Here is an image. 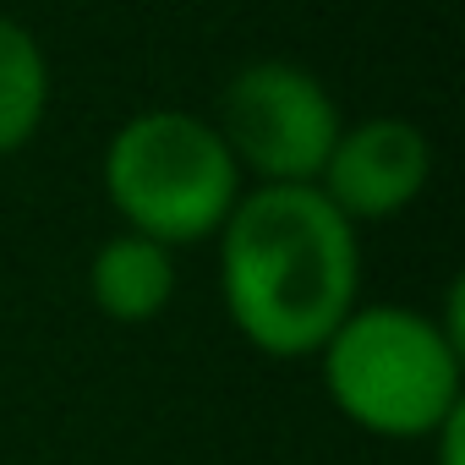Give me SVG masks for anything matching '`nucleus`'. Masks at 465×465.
<instances>
[{
	"instance_id": "f257e3e1",
	"label": "nucleus",
	"mask_w": 465,
	"mask_h": 465,
	"mask_svg": "<svg viewBox=\"0 0 465 465\" xmlns=\"http://www.w3.org/2000/svg\"><path fill=\"white\" fill-rule=\"evenodd\" d=\"M356 224L318 186H258L219 224L224 307L263 356H318L356 312Z\"/></svg>"
},
{
	"instance_id": "f03ea898",
	"label": "nucleus",
	"mask_w": 465,
	"mask_h": 465,
	"mask_svg": "<svg viewBox=\"0 0 465 465\" xmlns=\"http://www.w3.org/2000/svg\"><path fill=\"white\" fill-rule=\"evenodd\" d=\"M318 356L334 405L378 438H432L460 411V345L411 307L351 312Z\"/></svg>"
},
{
	"instance_id": "7ed1b4c3",
	"label": "nucleus",
	"mask_w": 465,
	"mask_h": 465,
	"mask_svg": "<svg viewBox=\"0 0 465 465\" xmlns=\"http://www.w3.org/2000/svg\"><path fill=\"white\" fill-rule=\"evenodd\" d=\"M104 192L137 236L186 247L230 219L242 197V164L203 115L143 110L104 148Z\"/></svg>"
},
{
	"instance_id": "20e7f679",
	"label": "nucleus",
	"mask_w": 465,
	"mask_h": 465,
	"mask_svg": "<svg viewBox=\"0 0 465 465\" xmlns=\"http://www.w3.org/2000/svg\"><path fill=\"white\" fill-rule=\"evenodd\" d=\"M224 148L242 170L263 175V186H312L334 137L340 104L334 94L291 61H252L224 88Z\"/></svg>"
},
{
	"instance_id": "39448f33",
	"label": "nucleus",
	"mask_w": 465,
	"mask_h": 465,
	"mask_svg": "<svg viewBox=\"0 0 465 465\" xmlns=\"http://www.w3.org/2000/svg\"><path fill=\"white\" fill-rule=\"evenodd\" d=\"M427 175H432L427 132L400 115H378L361 126H340L312 186L356 224V219H389V213L411 208L421 197Z\"/></svg>"
},
{
	"instance_id": "423d86ee",
	"label": "nucleus",
	"mask_w": 465,
	"mask_h": 465,
	"mask_svg": "<svg viewBox=\"0 0 465 465\" xmlns=\"http://www.w3.org/2000/svg\"><path fill=\"white\" fill-rule=\"evenodd\" d=\"M88 291H94V302H99L104 318H115V323H148L175 296V258H170V247L137 236V230H121V236H110L94 252Z\"/></svg>"
},
{
	"instance_id": "0eeeda50",
	"label": "nucleus",
	"mask_w": 465,
	"mask_h": 465,
	"mask_svg": "<svg viewBox=\"0 0 465 465\" xmlns=\"http://www.w3.org/2000/svg\"><path fill=\"white\" fill-rule=\"evenodd\" d=\"M45 104H50V66L39 39L23 23L0 17V153H17L39 132Z\"/></svg>"
},
{
	"instance_id": "6e6552de",
	"label": "nucleus",
	"mask_w": 465,
	"mask_h": 465,
	"mask_svg": "<svg viewBox=\"0 0 465 465\" xmlns=\"http://www.w3.org/2000/svg\"><path fill=\"white\" fill-rule=\"evenodd\" d=\"M460 416H465V405L438 427V443H443V449H438V465H460Z\"/></svg>"
}]
</instances>
